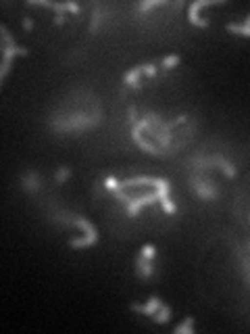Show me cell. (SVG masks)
Returning <instances> with one entry per match:
<instances>
[{"label":"cell","instance_id":"obj_1","mask_svg":"<svg viewBox=\"0 0 250 334\" xmlns=\"http://www.w3.org/2000/svg\"><path fill=\"white\" fill-rule=\"evenodd\" d=\"M186 121V115H179V117H175V119H171V121H165L161 117V115H156V113H148V115H144L142 119H138L134 126V130H138V132H146V136L150 138V142L154 144V146H159V149L165 153V155H171L173 153V146H171V140H173V128L177 126V123H184Z\"/></svg>","mask_w":250,"mask_h":334},{"label":"cell","instance_id":"obj_2","mask_svg":"<svg viewBox=\"0 0 250 334\" xmlns=\"http://www.w3.org/2000/svg\"><path fill=\"white\" fill-rule=\"evenodd\" d=\"M103 121V111L98 105L92 109H77L73 113L61 115V117H52V128L57 132H82V130H92Z\"/></svg>","mask_w":250,"mask_h":334},{"label":"cell","instance_id":"obj_3","mask_svg":"<svg viewBox=\"0 0 250 334\" xmlns=\"http://www.w3.org/2000/svg\"><path fill=\"white\" fill-rule=\"evenodd\" d=\"M67 220H69V226H75V228H80V230L85 232V238H73L71 243H69L73 248H85V246L96 245L98 232H96V228H94L88 220H83V217L77 215V213H67Z\"/></svg>","mask_w":250,"mask_h":334},{"label":"cell","instance_id":"obj_4","mask_svg":"<svg viewBox=\"0 0 250 334\" xmlns=\"http://www.w3.org/2000/svg\"><path fill=\"white\" fill-rule=\"evenodd\" d=\"M190 186H192V190L196 192L200 199H205V200H210V199H217L219 197L217 186L207 176V172H194L190 176Z\"/></svg>","mask_w":250,"mask_h":334},{"label":"cell","instance_id":"obj_5","mask_svg":"<svg viewBox=\"0 0 250 334\" xmlns=\"http://www.w3.org/2000/svg\"><path fill=\"white\" fill-rule=\"evenodd\" d=\"M25 57L27 54V48H23V46H4L2 50V63H0V86H2V80L11 71V63H13V57Z\"/></svg>","mask_w":250,"mask_h":334},{"label":"cell","instance_id":"obj_6","mask_svg":"<svg viewBox=\"0 0 250 334\" xmlns=\"http://www.w3.org/2000/svg\"><path fill=\"white\" fill-rule=\"evenodd\" d=\"M154 200H159V194H156V190L154 192H148V194H142V197H129V200H127V213L129 215H138L140 213V209H142L144 205H152Z\"/></svg>","mask_w":250,"mask_h":334},{"label":"cell","instance_id":"obj_7","mask_svg":"<svg viewBox=\"0 0 250 334\" xmlns=\"http://www.w3.org/2000/svg\"><path fill=\"white\" fill-rule=\"evenodd\" d=\"M213 4V0H196V2L190 4V11H188V17H190L192 25H198V27H208V19H200V9Z\"/></svg>","mask_w":250,"mask_h":334},{"label":"cell","instance_id":"obj_8","mask_svg":"<svg viewBox=\"0 0 250 334\" xmlns=\"http://www.w3.org/2000/svg\"><path fill=\"white\" fill-rule=\"evenodd\" d=\"M161 305H163V303H161L159 297H150V299H148V303H144V305H136V303H131L129 309H131V312H136V313H142V315L150 317Z\"/></svg>","mask_w":250,"mask_h":334},{"label":"cell","instance_id":"obj_9","mask_svg":"<svg viewBox=\"0 0 250 334\" xmlns=\"http://www.w3.org/2000/svg\"><path fill=\"white\" fill-rule=\"evenodd\" d=\"M136 276L138 278H144V280H148V278H152V274H154V266H152V261H148V259H144L142 255L136 259Z\"/></svg>","mask_w":250,"mask_h":334},{"label":"cell","instance_id":"obj_10","mask_svg":"<svg viewBox=\"0 0 250 334\" xmlns=\"http://www.w3.org/2000/svg\"><path fill=\"white\" fill-rule=\"evenodd\" d=\"M21 186L25 192H38V188H40V178H38L36 172H27L25 176L21 178Z\"/></svg>","mask_w":250,"mask_h":334},{"label":"cell","instance_id":"obj_11","mask_svg":"<svg viewBox=\"0 0 250 334\" xmlns=\"http://www.w3.org/2000/svg\"><path fill=\"white\" fill-rule=\"evenodd\" d=\"M142 73H144V65L134 67L131 71L125 73V84H127V86H131L134 90H140V88H142V84H140V75H142Z\"/></svg>","mask_w":250,"mask_h":334},{"label":"cell","instance_id":"obj_12","mask_svg":"<svg viewBox=\"0 0 250 334\" xmlns=\"http://www.w3.org/2000/svg\"><path fill=\"white\" fill-rule=\"evenodd\" d=\"M213 165L221 169V172L228 178H236V167H233L228 159H223L221 155H213Z\"/></svg>","mask_w":250,"mask_h":334},{"label":"cell","instance_id":"obj_13","mask_svg":"<svg viewBox=\"0 0 250 334\" xmlns=\"http://www.w3.org/2000/svg\"><path fill=\"white\" fill-rule=\"evenodd\" d=\"M169 317H171V307H167V305H161L156 312L150 315V320L154 322V324H167L169 322Z\"/></svg>","mask_w":250,"mask_h":334},{"label":"cell","instance_id":"obj_14","mask_svg":"<svg viewBox=\"0 0 250 334\" xmlns=\"http://www.w3.org/2000/svg\"><path fill=\"white\" fill-rule=\"evenodd\" d=\"M228 32H233V34H240V36H244V38H248L250 36V19L246 17V21L242 23V25H238V23H228Z\"/></svg>","mask_w":250,"mask_h":334},{"label":"cell","instance_id":"obj_15","mask_svg":"<svg viewBox=\"0 0 250 334\" xmlns=\"http://www.w3.org/2000/svg\"><path fill=\"white\" fill-rule=\"evenodd\" d=\"M192 324H194V317L188 315L186 322H182L179 326H175V334H192V332H194V330H192Z\"/></svg>","mask_w":250,"mask_h":334},{"label":"cell","instance_id":"obj_16","mask_svg":"<svg viewBox=\"0 0 250 334\" xmlns=\"http://www.w3.org/2000/svg\"><path fill=\"white\" fill-rule=\"evenodd\" d=\"M163 4H165V0H144V2L138 4V9L140 11H150L154 6H163Z\"/></svg>","mask_w":250,"mask_h":334},{"label":"cell","instance_id":"obj_17","mask_svg":"<svg viewBox=\"0 0 250 334\" xmlns=\"http://www.w3.org/2000/svg\"><path fill=\"white\" fill-rule=\"evenodd\" d=\"M179 61H182V57H179V54H171V57H165V59L161 61V65L165 67V69H173L179 63Z\"/></svg>","mask_w":250,"mask_h":334},{"label":"cell","instance_id":"obj_18","mask_svg":"<svg viewBox=\"0 0 250 334\" xmlns=\"http://www.w3.org/2000/svg\"><path fill=\"white\" fill-rule=\"evenodd\" d=\"M154 255H156V248H154V245H146V246L142 248V257H144V259L152 261V259H154Z\"/></svg>","mask_w":250,"mask_h":334},{"label":"cell","instance_id":"obj_19","mask_svg":"<svg viewBox=\"0 0 250 334\" xmlns=\"http://www.w3.org/2000/svg\"><path fill=\"white\" fill-rule=\"evenodd\" d=\"M69 176H71V172H69V167H59V172H57V182H65V180H69Z\"/></svg>","mask_w":250,"mask_h":334},{"label":"cell","instance_id":"obj_20","mask_svg":"<svg viewBox=\"0 0 250 334\" xmlns=\"http://www.w3.org/2000/svg\"><path fill=\"white\" fill-rule=\"evenodd\" d=\"M127 115H129V126H134V123L138 121V111H136V107H127Z\"/></svg>","mask_w":250,"mask_h":334},{"label":"cell","instance_id":"obj_21","mask_svg":"<svg viewBox=\"0 0 250 334\" xmlns=\"http://www.w3.org/2000/svg\"><path fill=\"white\" fill-rule=\"evenodd\" d=\"M117 184H119V180H117V178H113V176H111V178H106V180H104V186H106L108 190H115V188H117Z\"/></svg>","mask_w":250,"mask_h":334},{"label":"cell","instance_id":"obj_22","mask_svg":"<svg viewBox=\"0 0 250 334\" xmlns=\"http://www.w3.org/2000/svg\"><path fill=\"white\" fill-rule=\"evenodd\" d=\"M144 73H146L148 77H152V75H156V67H154L152 63H144Z\"/></svg>","mask_w":250,"mask_h":334},{"label":"cell","instance_id":"obj_23","mask_svg":"<svg viewBox=\"0 0 250 334\" xmlns=\"http://www.w3.org/2000/svg\"><path fill=\"white\" fill-rule=\"evenodd\" d=\"M67 11L69 13H80V4L77 2H67Z\"/></svg>","mask_w":250,"mask_h":334},{"label":"cell","instance_id":"obj_24","mask_svg":"<svg viewBox=\"0 0 250 334\" xmlns=\"http://www.w3.org/2000/svg\"><path fill=\"white\" fill-rule=\"evenodd\" d=\"M23 27H25V29H31V27H34V23H31V19H29V17L23 19Z\"/></svg>","mask_w":250,"mask_h":334},{"label":"cell","instance_id":"obj_25","mask_svg":"<svg viewBox=\"0 0 250 334\" xmlns=\"http://www.w3.org/2000/svg\"><path fill=\"white\" fill-rule=\"evenodd\" d=\"M2 50H4V42L0 40V54H2Z\"/></svg>","mask_w":250,"mask_h":334}]
</instances>
